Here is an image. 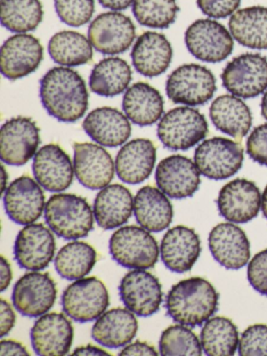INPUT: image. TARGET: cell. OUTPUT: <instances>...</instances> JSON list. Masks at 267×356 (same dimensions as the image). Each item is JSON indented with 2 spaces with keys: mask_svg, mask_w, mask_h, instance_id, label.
Masks as SVG:
<instances>
[{
  "mask_svg": "<svg viewBox=\"0 0 267 356\" xmlns=\"http://www.w3.org/2000/svg\"><path fill=\"white\" fill-rule=\"evenodd\" d=\"M40 99L47 113L62 122L81 120L89 106L85 81L79 72L65 66L44 74L40 81Z\"/></svg>",
  "mask_w": 267,
  "mask_h": 356,
  "instance_id": "1",
  "label": "cell"
},
{
  "mask_svg": "<svg viewBox=\"0 0 267 356\" xmlns=\"http://www.w3.org/2000/svg\"><path fill=\"white\" fill-rule=\"evenodd\" d=\"M219 293L206 279L191 277L171 287L165 307L169 318L188 327L204 325L218 309Z\"/></svg>",
  "mask_w": 267,
  "mask_h": 356,
  "instance_id": "2",
  "label": "cell"
},
{
  "mask_svg": "<svg viewBox=\"0 0 267 356\" xmlns=\"http://www.w3.org/2000/svg\"><path fill=\"white\" fill-rule=\"evenodd\" d=\"M44 216L52 232L68 241L88 236L95 220L87 200L72 193L51 195L46 202Z\"/></svg>",
  "mask_w": 267,
  "mask_h": 356,
  "instance_id": "3",
  "label": "cell"
},
{
  "mask_svg": "<svg viewBox=\"0 0 267 356\" xmlns=\"http://www.w3.org/2000/svg\"><path fill=\"white\" fill-rule=\"evenodd\" d=\"M150 233L141 226H124L115 231L108 241V251L114 261L129 270L154 268L160 249Z\"/></svg>",
  "mask_w": 267,
  "mask_h": 356,
  "instance_id": "4",
  "label": "cell"
},
{
  "mask_svg": "<svg viewBox=\"0 0 267 356\" xmlns=\"http://www.w3.org/2000/svg\"><path fill=\"white\" fill-rule=\"evenodd\" d=\"M206 118L191 107L169 110L158 124V138L170 151H188L206 138Z\"/></svg>",
  "mask_w": 267,
  "mask_h": 356,
  "instance_id": "5",
  "label": "cell"
},
{
  "mask_svg": "<svg viewBox=\"0 0 267 356\" xmlns=\"http://www.w3.org/2000/svg\"><path fill=\"white\" fill-rule=\"evenodd\" d=\"M216 91V80L211 70L198 64H185L171 72L166 93L175 104L193 107L208 103Z\"/></svg>",
  "mask_w": 267,
  "mask_h": 356,
  "instance_id": "6",
  "label": "cell"
},
{
  "mask_svg": "<svg viewBox=\"0 0 267 356\" xmlns=\"http://www.w3.org/2000/svg\"><path fill=\"white\" fill-rule=\"evenodd\" d=\"M110 305L106 285L96 277L74 280L65 289L62 307L65 314L79 323L97 320Z\"/></svg>",
  "mask_w": 267,
  "mask_h": 356,
  "instance_id": "7",
  "label": "cell"
},
{
  "mask_svg": "<svg viewBox=\"0 0 267 356\" xmlns=\"http://www.w3.org/2000/svg\"><path fill=\"white\" fill-rule=\"evenodd\" d=\"M243 159L242 145L225 137L202 141L194 153V162L200 175L211 180L231 178L239 172Z\"/></svg>",
  "mask_w": 267,
  "mask_h": 356,
  "instance_id": "8",
  "label": "cell"
},
{
  "mask_svg": "<svg viewBox=\"0 0 267 356\" xmlns=\"http://www.w3.org/2000/svg\"><path fill=\"white\" fill-rule=\"evenodd\" d=\"M223 87L240 99H252L267 89V58L243 54L234 58L221 74Z\"/></svg>",
  "mask_w": 267,
  "mask_h": 356,
  "instance_id": "9",
  "label": "cell"
},
{
  "mask_svg": "<svg viewBox=\"0 0 267 356\" xmlns=\"http://www.w3.org/2000/svg\"><path fill=\"white\" fill-rule=\"evenodd\" d=\"M185 44L194 58L207 63L225 61L234 49L231 32L212 19H198L190 24Z\"/></svg>",
  "mask_w": 267,
  "mask_h": 356,
  "instance_id": "10",
  "label": "cell"
},
{
  "mask_svg": "<svg viewBox=\"0 0 267 356\" xmlns=\"http://www.w3.org/2000/svg\"><path fill=\"white\" fill-rule=\"evenodd\" d=\"M56 293V282L48 273L29 270L14 285L13 305L27 318H39L51 309Z\"/></svg>",
  "mask_w": 267,
  "mask_h": 356,
  "instance_id": "11",
  "label": "cell"
},
{
  "mask_svg": "<svg viewBox=\"0 0 267 356\" xmlns=\"http://www.w3.org/2000/svg\"><path fill=\"white\" fill-rule=\"evenodd\" d=\"M40 129L35 122L25 116L6 120L0 130V158L12 166L26 164L38 152Z\"/></svg>",
  "mask_w": 267,
  "mask_h": 356,
  "instance_id": "12",
  "label": "cell"
},
{
  "mask_svg": "<svg viewBox=\"0 0 267 356\" xmlns=\"http://www.w3.org/2000/svg\"><path fill=\"white\" fill-rule=\"evenodd\" d=\"M136 38L135 24L119 12L100 14L90 24L88 39L92 47L104 55L124 53Z\"/></svg>",
  "mask_w": 267,
  "mask_h": 356,
  "instance_id": "13",
  "label": "cell"
},
{
  "mask_svg": "<svg viewBox=\"0 0 267 356\" xmlns=\"http://www.w3.org/2000/svg\"><path fill=\"white\" fill-rule=\"evenodd\" d=\"M119 296L127 309L136 316L147 318L160 309L162 285L154 275L145 270H133L121 279Z\"/></svg>",
  "mask_w": 267,
  "mask_h": 356,
  "instance_id": "14",
  "label": "cell"
},
{
  "mask_svg": "<svg viewBox=\"0 0 267 356\" xmlns=\"http://www.w3.org/2000/svg\"><path fill=\"white\" fill-rule=\"evenodd\" d=\"M56 254L52 230L43 224L26 225L19 231L14 245V256L20 268L42 270L51 264Z\"/></svg>",
  "mask_w": 267,
  "mask_h": 356,
  "instance_id": "15",
  "label": "cell"
},
{
  "mask_svg": "<svg viewBox=\"0 0 267 356\" xmlns=\"http://www.w3.org/2000/svg\"><path fill=\"white\" fill-rule=\"evenodd\" d=\"M3 204L10 220L26 226L39 220L45 211V195L37 180L21 176L13 181L4 191Z\"/></svg>",
  "mask_w": 267,
  "mask_h": 356,
  "instance_id": "16",
  "label": "cell"
},
{
  "mask_svg": "<svg viewBox=\"0 0 267 356\" xmlns=\"http://www.w3.org/2000/svg\"><path fill=\"white\" fill-rule=\"evenodd\" d=\"M261 202L260 189L254 182L235 179L220 189L216 203L219 214L227 222L245 224L258 216Z\"/></svg>",
  "mask_w": 267,
  "mask_h": 356,
  "instance_id": "17",
  "label": "cell"
},
{
  "mask_svg": "<svg viewBox=\"0 0 267 356\" xmlns=\"http://www.w3.org/2000/svg\"><path fill=\"white\" fill-rule=\"evenodd\" d=\"M44 49L39 39L29 34H17L4 41L0 51V68L4 78L16 81L38 70Z\"/></svg>",
  "mask_w": 267,
  "mask_h": 356,
  "instance_id": "18",
  "label": "cell"
},
{
  "mask_svg": "<svg viewBox=\"0 0 267 356\" xmlns=\"http://www.w3.org/2000/svg\"><path fill=\"white\" fill-rule=\"evenodd\" d=\"M73 168L77 181L86 188L100 191L114 178L115 163L102 147L89 143L73 145Z\"/></svg>",
  "mask_w": 267,
  "mask_h": 356,
  "instance_id": "19",
  "label": "cell"
},
{
  "mask_svg": "<svg viewBox=\"0 0 267 356\" xmlns=\"http://www.w3.org/2000/svg\"><path fill=\"white\" fill-rule=\"evenodd\" d=\"M69 316L47 312L39 316L31 330L33 351L41 356H64L70 351L74 330Z\"/></svg>",
  "mask_w": 267,
  "mask_h": 356,
  "instance_id": "20",
  "label": "cell"
},
{
  "mask_svg": "<svg viewBox=\"0 0 267 356\" xmlns=\"http://www.w3.org/2000/svg\"><path fill=\"white\" fill-rule=\"evenodd\" d=\"M156 182L171 199L191 197L200 186V172L195 162L181 155H172L161 160L156 166Z\"/></svg>",
  "mask_w": 267,
  "mask_h": 356,
  "instance_id": "21",
  "label": "cell"
},
{
  "mask_svg": "<svg viewBox=\"0 0 267 356\" xmlns=\"http://www.w3.org/2000/svg\"><path fill=\"white\" fill-rule=\"evenodd\" d=\"M37 182L50 193H62L72 184L74 168L68 154L56 143L44 145L33 157Z\"/></svg>",
  "mask_w": 267,
  "mask_h": 356,
  "instance_id": "22",
  "label": "cell"
},
{
  "mask_svg": "<svg viewBox=\"0 0 267 356\" xmlns=\"http://www.w3.org/2000/svg\"><path fill=\"white\" fill-rule=\"evenodd\" d=\"M200 253L202 243L197 233L183 225L169 229L161 241V259L173 273L189 272L200 258Z\"/></svg>",
  "mask_w": 267,
  "mask_h": 356,
  "instance_id": "23",
  "label": "cell"
},
{
  "mask_svg": "<svg viewBox=\"0 0 267 356\" xmlns=\"http://www.w3.org/2000/svg\"><path fill=\"white\" fill-rule=\"evenodd\" d=\"M209 249L213 258L227 270H240L248 264L250 245L245 232L234 222H221L211 230Z\"/></svg>",
  "mask_w": 267,
  "mask_h": 356,
  "instance_id": "24",
  "label": "cell"
},
{
  "mask_svg": "<svg viewBox=\"0 0 267 356\" xmlns=\"http://www.w3.org/2000/svg\"><path fill=\"white\" fill-rule=\"evenodd\" d=\"M156 159V149L149 139L124 143L115 160L117 177L127 184L137 185L149 178Z\"/></svg>",
  "mask_w": 267,
  "mask_h": 356,
  "instance_id": "25",
  "label": "cell"
},
{
  "mask_svg": "<svg viewBox=\"0 0 267 356\" xmlns=\"http://www.w3.org/2000/svg\"><path fill=\"white\" fill-rule=\"evenodd\" d=\"M83 129L92 140L106 147L124 145L131 133L127 116L111 107L97 108L90 112L83 120Z\"/></svg>",
  "mask_w": 267,
  "mask_h": 356,
  "instance_id": "26",
  "label": "cell"
},
{
  "mask_svg": "<svg viewBox=\"0 0 267 356\" xmlns=\"http://www.w3.org/2000/svg\"><path fill=\"white\" fill-rule=\"evenodd\" d=\"M131 58L136 72L146 78H156L170 66L172 47L164 35L145 32L136 40Z\"/></svg>",
  "mask_w": 267,
  "mask_h": 356,
  "instance_id": "27",
  "label": "cell"
},
{
  "mask_svg": "<svg viewBox=\"0 0 267 356\" xmlns=\"http://www.w3.org/2000/svg\"><path fill=\"white\" fill-rule=\"evenodd\" d=\"M133 211V195L123 185H108L100 189L94 200V218L98 226L104 230L123 226Z\"/></svg>",
  "mask_w": 267,
  "mask_h": 356,
  "instance_id": "28",
  "label": "cell"
},
{
  "mask_svg": "<svg viewBox=\"0 0 267 356\" xmlns=\"http://www.w3.org/2000/svg\"><path fill=\"white\" fill-rule=\"evenodd\" d=\"M136 314L125 308H113L104 312L92 327V339L104 347H124L137 334Z\"/></svg>",
  "mask_w": 267,
  "mask_h": 356,
  "instance_id": "29",
  "label": "cell"
},
{
  "mask_svg": "<svg viewBox=\"0 0 267 356\" xmlns=\"http://www.w3.org/2000/svg\"><path fill=\"white\" fill-rule=\"evenodd\" d=\"M134 214L142 228L152 233L162 232L172 222V204L160 188L144 186L136 193Z\"/></svg>",
  "mask_w": 267,
  "mask_h": 356,
  "instance_id": "30",
  "label": "cell"
},
{
  "mask_svg": "<svg viewBox=\"0 0 267 356\" xmlns=\"http://www.w3.org/2000/svg\"><path fill=\"white\" fill-rule=\"evenodd\" d=\"M122 108L125 115L136 126H152L162 118L164 99L156 88L147 83L139 82L125 91Z\"/></svg>",
  "mask_w": 267,
  "mask_h": 356,
  "instance_id": "31",
  "label": "cell"
},
{
  "mask_svg": "<svg viewBox=\"0 0 267 356\" xmlns=\"http://www.w3.org/2000/svg\"><path fill=\"white\" fill-rule=\"evenodd\" d=\"M210 118L217 130L237 140L246 136L252 128V112L240 97L221 95L213 101Z\"/></svg>",
  "mask_w": 267,
  "mask_h": 356,
  "instance_id": "32",
  "label": "cell"
},
{
  "mask_svg": "<svg viewBox=\"0 0 267 356\" xmlns=\"http://www.w3.org/2000/svg\"><path fill=\"white\" fill-rule=\"evenodd\" d=\"M229 32L242 47L267 49V8L238 10L229 18Z\"/></svg>",
  "mask_w": 267,
  "mask_h": 356,
  "instance_id": "33",
  "label": "cell"
},
{
  "mask_svg": "<svg viewBox=\"0 0 267 356\" xmlns=\"http://www.w3.org/2000/svg\"><path fill=\"white\" fill-rule=\"evenodd\" d=\"M131 81V70L120 58H106L98 62L90 74L92 92L104 97H113L124 92Z\"/></svg>",
  "mask_w": 267,
  "mask_h": 356,
  "instance_id": "34",
  "label": "cell"
},
{
  "mask_svg": "<svg viewBox=\"0 0 267 356\" xmlns=\"http://www.w3.org/2000/svg\"><path fill=\"white\" fill-rule=\"evenodd\" d=\"M89 39L81 33L62 31L56 33L48 43V53L52 61L65 67L86 65L93 60V49Z\"/></svg>",
  "mask_w": 267,
  "mask_h": 356,
  "instance_id": "35",
  "label": "cell"
},
{
  "mask_svg": "<svg viewBox=\"0 0 267 356\" xmlns=\"http://www.w3.org/2000/svg\"><path fill=\"white\" fill-rule=\"evenodd\" d=\"M239 341L237 327L225 316L209 318L200 332V343L206 355H234L239 347Z\"/></svg>",
  "mask_w": 267,
  "mask_h": 356,
  "instance_id": "36",
  "label": "cell"
},
{
  "mask_svg": "<svg viewBox=\"0 0 267 356\" xmlns=\"http://www.w3.org/2000/svg\"><path fill=\"white\" fill-rule=\"evenodd\" d=\"M97 261L95 249L85 241H73L65 245L54 258V268L62 278L77 280L93 270Z\"/></svg>",
  "mask_w": 267,
  "mask_h": 356,
  "instance_id": "37",
  "label": "cell"
},
{
  "mask_svg": "<svg viewBox=\"0 0 267 356\" xmlns=\"http://www.w3.org/2000/svg\"><path fill=\"white\" fill-rule=\"evenodd\" d=\"M40 0H0V19L3 28L17 34L35 31L43 20Z\"/></svg>",
  "mask_w": 267,
  "mask_h": 356,
  "instance_id": "38",
  "label": "cell"
},
{
  "mask_svg": "<svg viewBox=\"0 0 267 356\" xmlns=\"http://www.w3.org/2000/svg\"><path fill=\"white\" fill-rule=\"evenodd\" d=\"M179 8L177 0H134L133 14L141 26L167 29L175 24Z\"/></svg>",
  "mask_w": 267,
  "mask_h": 356,
  "instance_id": "39",
  "label": "cell"
},
{
  "mask_svg": "<svg viewBox=\"0 0 267 356\" xmlns=\"http://www.w3.org/2000/svg\"><path fill=\"white\" fill-rule=\"evenodd\" d=\"M159 353L163 356L202 355V343L189 327L172 325L161 334Z\"/></svg>",
  "mask_w": 267,
  "mask_h": 356,
  "instance_id": "40",
  "label": "cell"
},
{
  "mask_svg": "<svg viewBox=\"0 0 267 356\" xmlns=\"http://www.w3.org/2000/svg\"><path fill=\"white\" fill-rule=\"evenodd\" d=\"M94 0H54L60 22L73 28L85 26L94 14Z\"/></svg>",
  "mask_w": 267,
  "mask_h": 356,
  "instance_id": "41",
  "label": "cell"
},
{
  "mask_svg": "<svg viewBox=\"0 0 267 356\" xmlns=\"http://www.w3.org/2000/svg\"><path fill=\"white\" fill-rule=\"evenodd\" d=\"M239 355L267 356V325L256 324L246 328L238 347Z\"/></svg>",
  "mask_w": 267,
  "mask_h": 356,
  "instance_id": "42",
  "label": "cell"
},
{
  "mask_svg": "<svg viewBox=\"0 0 267 356\" xmlns=\"http://www.w3.org/2000/svg\"><path fill=\"white\" fill-rule=\"evenodd\" d=\"M248 279L254 291L267 296V249L254 256L248 266Z\"/></svg>",
  "mask_w": 267,
  "mask_h": 356,
  "instance_id": "43",
  "label": "cell"
},
{
  "mask_svg": "<svg viewBox=\"0 0 267 356\" xmlns=\"http://www.w3.org/2000/svg\"><path fill=\"white\" fill-rule=\"evenodd\" d=\"M248 155L260 165L267 168V124L254 129L246 141Z\"/></svg>",
  "mask_w": 267,
  "mask_h": 356,
  "instance_id": "44",
  "label": "cell"
},
{
  "mask_svg": "<svg viewBox=\"0 0 267 356\" xmlns=\"http://www.w3.org/2000/svg\"><path fill=\"white\" fill-rule=\"evenodd\" d=\"M241 0H197L198 9L202 14L215 19H222L233 15L239 8Z\"/></svg>",
  "mask_w": 267,
  "mask_h": 356,
  "instance_id": "45",
  "label": "cell"
},
{
  "mask_svg": "<svg viewBox=\"0 0 267 356\" xmlns=\"http://www.w3.org/2000/svg\"><path fill=\"white\" fill-rule=\"evenodd\" d=\"M1 321H0V335L1 337H6L14 328L15 323H16V314L12 305L8 303L6 300L1 299Z\"/></svg>",
  "mask_w": 267,
  "mask_h": 356,
  "instance_id": "46",
  "label": "cell"
},
{
  "mask_svg": "<svg viewBox=\"0 0 267 356\" xmlns=\"http://www.w3.org/2000/svg\"><path fill=\"white\" fill-rule=\"evenodd\" d=\"M120 356H133V355H159L158 351L154 347L150 346L145 341H137L135 343H127L122 350L119 352Z\"/></svg>",
  "mask_w": 267,
  "mask_h": 356,
  "instance_id": "47",
  "label": "cell"
},
{
  "mask_svg": "<svg viewBox=\"0 0 267 356\" xmlns=\"http://www.w3.org/2000/svg\"><path fill=\"white\" fill-rule=\"evenodd\" d=\"M0 354L1 355H29V352L19 341H13V339H2Z\"/></svg>",
  "mask_w": 267,
  "mask_h": 356,
  "instance_id": "48",
  "label": "cell"
},
{
  "mask_svg": "<svg viewBox=\"0 0 267 356\" xmlns=\"http://www.w3.org/2000/svg\"><path fill=\"white\" fill-rule=\"evenodd\" d=\"M12 278L13 273L10 262L6 260V257L1 256V283H0L1 289H1L2 293L10 286Z\"/></svg>",
  "mask_w": 267,
  "mask_h": 356,
  "instance_id": "49",
  "label": "cell"
},
{
  "mask_svg": "<svg viewBox=\"0 0 267 356\" xmlns=\"http://www.w3.org/2000/svg\"><path fill=\"white\" fill-rule=\"evenodd\" d=\"M98 3L112 11H122L133 5L134 0H98Z\"/></svg>",
  "mask_w": 267,
  "mask_h": 356,
  "instance_id": "50",
  "label": "cell"
},
{
  "mask_svg": "<svg viewBox=\"0 0 267 356\" xmlns=\"http://www.w3.org/2000/svg\"><path fill=\"white\" fill-rule=\"evenodd\" d=\"M72 355H111L106 350L102 349V348L96 347V346L87 345L81 346V347L76 348L73 351Z\"/></svg>",
  "mask_w": 267,
  "mask_h": 356,
  "instance_id": "51",
  "label": "cell"
},
{
  "mask_svg": "<svg viewBox=\"0 0 267 356\" xmlns=\"http://www.w3.org/2000/svg\"><path fill=\"white\" fill-rule=\"evenodd\" d=\"M261 209H262L263 216L267 220V185L265 187L262 195V202H261Z\"/></svg>",
  "mask_w": 267,
  "mask_h": 356,
  "instance_id": "52",
  "label": "cell"
},
{
  "mask_svg": "<svg viewBox=\"0 0 267 356\" xmlns=\"http://www.w3.org/2000/svg\"><path fill=\"white\" fill-rule=\"evenodd\" d=\"M261 114L267 120V89L263 95L262 103H261Z\"/></svg>",
  "mask_w": 267,
  "mask_h": 356,
  "instance_id": "53",
  "label": "cell"
},
{
  "mask_svg": "<svg viewBox=\"0 0 267 356\" xmlns=\"http://www.w3.org/2000/svg\"><path fill=\"white\" fill-rule=\"evenodd\" d=\"M2 175H3V182H2V193H3L6 189L8 188V187H6V179H8V177L4 166H2Z\"/></svg>",
  "mask_w": 267,
  "mask_h": 356,
  "instance_id": "54",
  "label": "cell"
}]
</instances>
